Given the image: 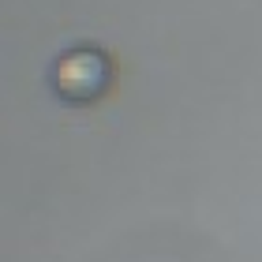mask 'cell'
Here are the masks:
<instances>
[{
	"label": "cell",
	"instance_id": "cell-1",
	"mask_svg": "<svg viewBox=\"0 0 262 262\" xmlns=\"http://www.w3.org/2000/svg\"><path fill=\"white\" fill-rule=\"evenodd\" d=\"M113 82V64L109 56L94 45H79V49L60 53V60L53 64V86L64 101L71 105H90L98 101Z\"/></svg>",
	"mask_w": 262,
	"mask_h": 262
}]
</instances>
